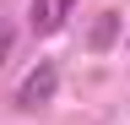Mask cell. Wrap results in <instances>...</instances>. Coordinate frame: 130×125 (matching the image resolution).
Masks as SVG:
<instances>
[{"mask_svg": "<svg viewBox=\"0 0 130 125\" xmlns=\"http://www.w3.org/2000/svg\"><path fill=\"white\" fill-rule=\"evenodd\" d=\"M114 38V17H103V22H98V33H92V44H108Z\"/></svg>", "mask_w": 130, "mask_h": 125, "instance_id": "4", "label": "cell"}, {"mask_svg": "<svg viewBox=\"0 0 130 125\" xmlns=\"http://www.w3.org/2000/svg\"><path fill=\"white\" fill-rule=\"evenodd\" d=\"M11 44H16V33H11L6 22H0V65H6V54H11Z\"/></svg>", "mask_w": 130, "mask_h": 125, "instance_id": "3", "label": "cell"}, {"mask_svg": "<svg viewBox=\"0 0 130 125\" xmlns=\"http://www.w3.org/2000/svg\"><path fill=\"white\" fill-rule=\"evenodd\" d=\"M54 92H60V65L54 60H38L22 76V87H16V109H43V103H54Z\"/></svg>", "mask_w": 130, "mask_h": 125, "instance_id": "1", "label": "cell"}, {"mask_svg": "<svg viewBox=\"0 0 130 125\" xmlns=\"http://www.w3.org/2000/svg\"><path fill=\"white\" fill-rule=\"evenodd\" d=\"M71 17H76V0H32V6H27V27L38 38H54Z\"/></svg>", "mask_w": 130, "mask_h": 125, "instance_id": "2", "label": "cell"}]
</instances>
